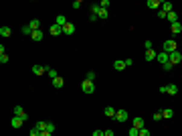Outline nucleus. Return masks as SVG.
<instances>
[{
    "mask_svg": "<svg viewBox=\"0 0 182 136\" xmlns=\"http://www.w3.org/2000/svg\"><path fill=\"white\" fill-rule=\"evenodd\" d=\"M174 51H178V45H176L174 39H168V41H164V53H174Z\"/></svg>",
    "mask_w": 182,
    "mask_h": 136,
    "instance_id": "obj_1",
    "label": "nucleus"
},
{
    "mask_svg": "<svg viewBox=\"0 0 182 136\" xmlns=\"http://www.w3.org/2000/svg\"><path fill=\"white\" fill-rule=\"evenodd\" d=\"M81 89H83V94H93V91H95V83L89 81V79H83V83H81Z\"/></svg>",
    "mask_w": 182,
    "mask_h": 136,
    "instance_id": "obj_2",
    "label": "nucleus"
},
{
    "mask_svg": "<svg viewBox=\"0 0 182 136\" xmlns=\"http://www.w3.org/2000/svg\"><path fill=\"white\" fill-rule=\"evenodd\" d=\"M113 120H117V122H126V120H128V110H117Z\"/></svg>",
    "mask_w": 182,
    "mask_h": 136,
    "instance_id": "obj_3",
    "label": "nucleus"
},
{
    "mask_svg": "<svg viewBox=\"0 0 182 136\" xmlns=\"http://www.w3.org/2000/svg\"><path fill=\"white\" fill-rule=\"evenodd\" d=\"M180 61H182V53H180V51H174V53H170V63H172V65H178Z\"/></svg>",
    "mask_w": 182,
    "mask_h": 136,
    "instance_id": "obj_4",
    "label": "nucleus"
},
{
    "mask_svg": "<svg viewBox=\"0 0 182 136\" xmlns=\"http://www.w3.org/2000/svg\"><path fill=\"white\" fill-rule=\"evenodd\" d=\"M49 67L47 65H33V73L34 75H43V73H47Z\"/></svg>",
    "mask_w": 182,
    "mask_h": 136,
    "instance_id": "obj_5",
    "label": "nucleus"
},
{
    "mask_svg": "<svg viewBox=\"0 0 182 136\" xmlns=\"http://www.w3.org/2000/svg\"><path fill=\"white\" fill-rule=\"evenodd\" d=\"M156 61H158V63H162V65H166V63L170 61V55L162 51V53H158V57H156Z\"/></svg>",
    "mask_w": 182,
    "mask_h": 136,
    "instance_id": "obj_6",
    "label": "nucleus"
},
{
    "mask_svg": "<svg viewBox=\"0 0 182 136\" xmlns=\"http://www.w3.org/2000/svg\"><path fill=\"white\" fill-rule=\"evenodd\" d=\"M49 31H51V35H53V37H59V35H63V27H59V25H51V28H49Z\"/></svg>",
    "mask_w": 182,
    "mask_h": 136,
    "instance_id": "obj_7",
    "label": "nucleus"
},
{
    "mask_svg": "<svg viewBox=\"0 0 182 136\" xmlns=\"http://www.w3.org/2000/svg\"><path fill=\"white\" fill-rule=\"evenodd\" d=\"M156 57H158V53H156L154 49H150V51H146V55H144V59H146V61H156Z\"/></svg>",
    "mask_w": 182,
    "mask_h": 136,
    "instance_id": "obj_8",
    "label": "nucleus"
},
{
    "mask_svg": "<svg viewBox=\"0 0 182 136\" xmlns=\"http://www.w3.org/2000/svg\"><path fill=\"white\" fill-rule=\"evenodd\" d=\"M10 124H12V128H20V126L24 124V118H20V116H14L12 120H10Z\"/></svg>",
    "mask_w": 182,
    "mask_h": 136,
    "instance_id": "obj_9",
    "label": "nucleus"
},
{
    "mask_svg": "<svg viewBox=\"0 0 182 136\" xmlns=\"http://www.w3.org/2000/svg\"><path fill=\"white\" fill-rule=\"evenodd\" d=\"M166 94H168V95H176V94H178V85L168 83V85H166Z\"/></svg>",
    "mask_w": 182,
    "mask_h": 136,
    "instance_id": "obj_10",
    "label": "nucleus"
},
{
    "mask_svg": "<svg viewBox=\"0 0 182 136\" xmlns=\"http://www.w3.org/2000/svg\"><path fill=\"white\" fill-rule=\"evenodd\" d=\"M75 33V25L73 22H67L65 27H63V35H73Z\"/></svg>",
    "mask_w": 182,
    "mask_h": 136,
    "instance_id": "obj_11",
    "label": "nucleus"
},
{
    "mask_svg": "<svg viewBox=\"0 0 182 136\" xmlns=\"http://www.w3.org/2000/svg\"><path fill=\"white\" fill-rule=\"evenodd\" d=\"M148 8H150V10L162 8V2H160V0H148Z\"/></svg>",
    "mask_w": 182,
    "mask_h": 136,
    "instance_id": "obj_12",
    "label": "nucleus"
},
{
    "mask_svg": "<svg viewBox=\"0 0 182 136\" xmlns=\"http://www.w3.org/2000/svg\"><path fill=\"white\" fill-rule=\"evenodd\" d=\"M14 116H20V118L27 120V112L22 110V106H14Z\"/></svg>",
    "mask_w": 182,
    "mask_h": 136,
    "instance_id": "obj_13",
    "label": "nucleus"
},
{
    "mask_svg": "<svg viewBox=\"0 0 182 136\" xmlns=\"http://www.w3.org/2000/svg\"><path fill=\"white\" fill-rule=\"evenodd\" d=\"M115 112H117V110H115V108H111V106H107V108L103 110V114L107 116V118H115Z\"/></svg>",
    "mask_w": 182,
    "mask_h": 136,
    "instance_id": "obj_14",
    "label": "nucleus"
},
{
    "mask_svg": "<svg viewBox=\"0 0 182 136\" xmlns=\"http://www.w3.org/2000/svg\"><path fill=\"white\" fill-rule=\"evenodd\" d=\"M30 39H33V41H43V31H33V35H30Z\"/></svg>",
    "mask_w": 182,
    "mask_h": 136,
    "instance_id": "obj_15",
    "label": "nucleus"
},
{
    "mask_svg": "<svg viewBox=\"0 0 182 136\" xmlns=\"http://www.w3.org/2000/svg\"><path fill=\"white\" fill-rule=\"evenodd\" d=\"M166 21H170L172 25H174V22H178V14H176L174 10H172V12H168V14H166Z\"/></svg>",
    "mask_w": 182,
    "mask_h": 136,
    "instance_id": "obj_16",
    "label": "nucleus"
},
{
    "mask_svg": "<svg viewBox=\"0 0 182 136\" xmlns=\"http://www.w3.org/2000/svg\"><path fill=\"white\" fill-rule=\"evenodd\" d=\"M55 25H59V27H65V25H67V18H65L63 14H59V16L55 18Z\"/></svg>",
    "mask_w": 182,
    "mask_h": 136,
    "instance_id": "obj_17",
    "label": "nucleus"
},
{
    "mask_svg": "<svg viewBox=\"0 0 182 136\" xmlns=\"http://www.w3.org/2000/svg\"><path fill=\"white\" fill-rule=\"evenodd\" d=\"M172 116H174V110H170V108L162 110V118H164V120H168V118H172Z\"/></svg>",
    "mask_w": 182,
    "mask_h": 136,
    "instance_id": "obj_18",
    "label": "nucleus"
},
{
    "mask_svg": "<svg viewBox=\"0 0 182 136\" xmlns=\"http://www.w3.org/2000/svg\"><path fill=\"white\" fill-rule=\"evenodd\" d=\"M12 35V28L10 27H2L0 28V37H10Z\"/></svg>",
    "mask_w": 182,
    "mask_h": 136,
    "instance_id": "obj_19",
    "label": "nucleus"
},
{
    "mask_svg": "<svg viewBox=\"0 0 182 136\" xmlns=\"http://www.w3.org/2000/svg\"><path fill=\"white\" fill-rule=\"evenodd\" d=\"M134 128H138V130L144 128V118H134Z\"/></svg>",
    "mask_w": 182,
    "mask_h": 136,
    "instance_id": "obj_20",
    "label": "nucleus"
},
{
    "mask_svg": "<svg viewBox=\"0 0 182 136\" xmlns=\"http://www.w3.org/2000/svg\"><path fill=\"white\" fill-rule=\"evenodd\" d=\"M28 27L33 28V31H40V21H37V18H34V21L28 22Z\"/></svg>",
    "mask_w": 182,
    "mask_h": 136,
    "instance_id": "obj_21",
    "label": "nucleus"
},
{
    "mask_svg": "<svg viewBox=\"0 0 182 136\" xmlns=\"http://www.w3.org/2000/svg\"><path fill=\"white\" fill-rule=\"evenodd\" d=\"M63 83H65V81H63V77L59 75V77H55V79H53V88H63Z\"/></svg>",
    "mask_w": 182,
    "mask_h": 136,
    "instance_id": "obj_22",
    "label": "nucleus"
},
{
    "mask_svg": "<svg viewBox=\"0 0 182 136\" xmlns=\"http://www.w3.org/2000/svg\"><path fill=\"white\" fill-rule=\"evenodd\" d=\"M172 33H174V35L182 33V22H174V25H172Z\"/></svg>",
    "mask_w": 182,
    "mask_h": 136,
    "instance_id": "obj_23",
    "label": "nucleus"
},
{
    "mask_svg": "<svg viewBox=\"0 0 182 136\" xmlns=\"http://www.w3.org/2000/svg\"><path fill=\"white\" fill-rule=\"evenodd\" d=\"M113 69H117V71H121V69H126V61H120V59H117V61L113 63Z\"/></svg>",
    "mask_w": 182,
    "mask_h": 136,
    "instance_id": "obj_24",
    "label": "nucleus"
},
{
    "mask_svg": "<svg viewBox=\"0 0 182 136\" xmlns=\"http://www.w3.org/2000/svg\"><path fill=\"white\" fill-rule=\"evenodd\" d=\"M160 10H164L166 14L172 12V4H170V2H162V8H160Z\"/></svg>",
    "mask_w": 182,
    "mask_h": 136,
    "instance_id": "obj_25",
    "label": "nucleus"
},
{
    "mask_svg": "<svg viewBox=\"0 0 182 136\" xmlns=\"http://www.w3.org/2000/svg\"><path fill=\"white\" fill-rule=\"evenodd\" d=\"M47 75H49V77H51V79H55V77H59V71H57V69H53V67H49Z\"/></svg>",
    "mask_w": 182,
    "mask_h": 136,
    "instance_id": "obj_26",
    "label": "nucleus"
},
{
    "mask_svg": "<svg viewBox=\"0 0 182 136\" xmlns=\"http://www.w3.org/2000/svg\"><path fill=\"white\" fill-rule=\"evenodd\" d=\"M45 126H47V122H45V120H40V122H37V124H34V128H37V130H40V132L45 130Z\"/></svg>",
    "mask_w": 182,
    "mask_h": 136,
    "instance_id": "obj_27",
    "label": "nucleus"
},
{
    "mask_svg": "<svg viewBox=\"0 0 182 136\" xmlns=\"http://www.w3.org/2000/svg\"><path fill=\"white\" fill-rule=\"evenodd\" d=\"M20 31H22V35H28V37H30V35H33V28L28 27V25H24V27L20 28Z\"/></svg>",
    "mask_w": 182,
    "mask_h": 136,
    "instance_id": "obj_28",
    "label": "nucleus"
},
{
    "mask_svg": "<svg viewBox=\"0 0 182 136\" xmlns=\"http://www.w3.org/2000/svg\"><path fill=\"white\" fill-rule=\"evenodd\" d=\"M99 10H101L99 4H91V14H95V16H97V14H99Z\"/></svg>",
    "mask_w": 182,
    "mask_h": 136,
    "instance_id": "obj_29",
    "label": "nucleus"
},
{
    "mask_svg": "<svg viewBox=\"0 0 182 136\" xmlns=\"http://www.w3.org/2000/svg\"><path fill=\"white\" fill-rule=\"evenodd\" d=\"M128 134H129V136H140V130H138V128H134V126H132V128L128 130Z\"/></svg>",
    "mask_w": 182,
    "mask_h": 136,
    "instance_id": "obj_30",
    "label": "nucleus"
},
{
    "mask_svg": "<svg viewBox=\"0 0 182 136\" xmlns=\"http://www.w3.org/2000/svg\"><path fill=\"white\" fill-rule=\"evenodd\" d=\"M45 130H47V132H55V124H53V122H47ZM45 130H43V132H45Z\"/></svg>",
    "mask_w": 182,
    "mask_h": 136,
    "instance_id": "obj_31",
    "label": "nucleus"
},
{
    "mask_svg": "<svg viewBox=\"0 0 182 136\" xmlns=\"http://www.w3.org/2000/svg\"><path fill=\"white\" fill-rule=\"evenodd\" d=\"M85 79H89V81H93V79H95V71H87V75H85Z\"/></svg>",
    "mask_w": 182,
    "mask_h": 136,
    "instance_id": "obj_32",
    "label": "nucleus"
},
{
    "mask_svg": "<svg viewBox=\"0 0 182 136\" xmlns=\"http://www.w3.org/2000/svg\"><path fill=\"white\" fill-rule=\"evenodd\" d=\"M0 63H2V65H4V63H8V55H6V53L0 55Z\"/></svg>",
    "mask_w": 182,
    "mask_h": 136,
    "instance_id": "obj_33",
    "label": "nucleus"
},
{
    "mask_svg": "<svg viewBox=\"0 0 182 136\" xmlns=\"http://www.w3.org/2000/svg\"><path fill=\"white\" fill-rule=\"evenodd\" d=\"M103 10H107V6H109V0H101V4H99Z\"/></svg>",
    "mask_w": 182,
    "mask_h": 136,
    "instance_id": "obj_34",
    "label": "nucleus"
},
{
    "mask_svg": "<svg viewBox=\"0 0 182 136\" xmlns=\"http://www.w3.org/2000/svg\"><path fill=\"white\" fill-rule=\"evenodd\" d=\"M28 136H40V130H37V128L33 126V130H30V134H28Z\"/></svg>",
    "mask_w": 182,
    "mask_h": 136,
    "instance_id": "obj_35",
    "label": "nucleus"
},
{
    "mask_svg": "<svg viewBox=\"0 0 182 136\" xmlns=\"http://www.w3.org/2000/svg\"><path fill=\"white\" fill-rule=\"evenodd\" d=\"M152 45H154L152 41H146V43H144V47H146V51H150V49H152Z\"/></svg>",
    "mask_w": 182,
    "mask_h": 136,
    "instance_id": "obj_36",
    "label": "nucleus"
},
{
    "mask_svg": "<svg viewBox=\"0 0 182 136\" xmlns=\"http://www.w3.org/2000/svg\"><path fill=\"white\" fill-rule=\"evenodd\" d=\"M81 6H83V4H81V0H75V2H73V8H81Z\"/></svg>",
    "mask_w": 182,
    "mask_h": 136,
    "instance_id": "obj_37",
    "label": "nucleus"
},
{
    "mask_svg": "<svg viewBox=\"0 0 182 136\" xmlns=\"http://www.w3.org/2000/svg\"><path fill=\"white\" fill-rule=\"evenodd\" d=\"M152 118H154V120H162V112H156V114L152 116Z\"/></svg>",
    "mask_w": 182,
    "mask_h": 136,
    "instance_id": "obj_38",
    "label": "nucleus"
},
{
    "mask_svg": "<svg viewBox=\"0 0 182 136\" xmlns=\"http://www.w3.org/2000/svg\"><path fill=\"white\" fill-rule=\"evenodd\" d=\"M140 136H150V132H148L146 128H142V130H140Z\"/></svg>",
    "mask_w": 182,
    "mask_h": 136,
    "instance_id": "obj_39",
    "label": "nucleus"
},
{
    "mask_svg": "<svg viewBox=\"0 0 182 136\" xmlns=\"http://www.w3.org/2000/svg\"><path fill=\"white\" fill-rule=\"evenodd\" d=\"M91 136H105V132H101V130H95Z\"/></svg>",
    "mask_w": 182,
    "mask_h": 136,
    "instance_id": "obj_40",
    "label": "nucleus"
},
{
    "mask_svg": "<svg viewBox=\"0 0 182 136\" xmlns=\"http://www.w3.org/2000/svg\"><path fill=\"white\" fill-rule=\"evenodd\" d=\"M158 18H166V12L164 10H158Z\"/></svg>",
    "mask_w": 182,
    "mask_h": 136,
    "instance_id": "obj_41",
    "label": "nucleus"
},
{
    "mask_svg": "<svg viewBox=\"0 0 182 136\" xmlns=\"http://www.w3.org/2000/svg\"><path fill=\"white\" fill-rule=\"evenodd\" d=\"M172 67H174V65H172V63H170V61L166 63V65H164V69H166V71H170V69H172Z\"/></svg>",
    "mask_w": 182,
    "mask_h": 136,
    "instance_id": "obj_42",
    "label": "nucleus"
},
{
    "mask_svg": "<svg viewBox=\"0 0 182 136\" xmlns=\"http://www.w3.org/2000/svg\"><path fill=\"white\" fill-rule=\"evenodd\" d=\"M40 136H53V132H47L45 130V132H40Z\"/></svg>",
    "mask_w": 182,
    "mask_h": 136,
    "instance_id": "obj_43",
    "label": "nucleus"
},
{
    "mask_svg": "<svg viewBox=\"0 0 182 136\" xmlns=\"http://www.w3.org/2000/svg\"><path fill=\"white\" fill-rule=\"evenodd\" d=\"M105 136H113V130H105Z\"/></svg>",
    "mask_w": 182,
    "mask_h": 136,
    "instance_id": "obj_44",
    "label": "nucleus"
}]
</instances>
